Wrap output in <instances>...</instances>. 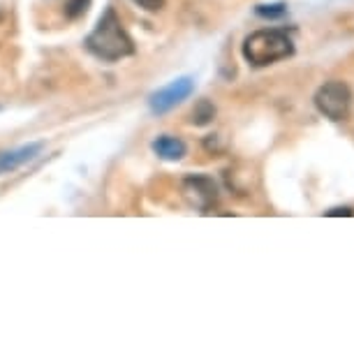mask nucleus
I'll return each mask as SVG.
<instances>
[{
    "mask_svg": "<svg viewBox=\"0 0 354 354\" xmlns=\"http://www.w3.org/2000/svg\"><path fill=\"white\" fill-rule=\"evenodd\" d=\"M42 149H44L42 142H32V144L19 146V149L3 151L0 153V174L15 171L19 167H24L26 162H30V160H35L39 153H42Z\"/></svg>",
    "mask_w": 354,
    "mask_h": 354,
    "instance_id": "obj_6",
    "label": "nucleus"
},
{
    "mask_svg": "<svg viewBox=\"0 0 354 354\" xmlns=\"http://www.w3.org/2000/svg\"><path fill=\"white\" fill-rule=\"evenodd\" d=\"M257 17L262 19H283L287 15V5L285 3H276V5H257L255 8Z\"/></svg>",
    "mask_w": 354,
    "mask_h": 354,
    "instance_id": "obj_9",
    "label": "nucleus"
},
{
    "mask_svg": "<svg viewBox=\"0 0 354 354\" xmlns=\"http://www.w3.org/2000/svg\"><path fill=\"white\" fill-rule=\"evenodd\" d=\"M135 5H139L146 12H160L167 5V0H132Z\"/></svg>",
    "mask_w": 354,
    "mask_h": 354,
    "instance_id": "obj_11",
    "label": "nucleus"
},
{
    "mask_svg": "<svg viewBox=\"0 0 354 354\" xmlns=\"http://www.w3.org/2000/svg\"><path fill=\"white\" fill-rule=\"evenodd\" d=\"M243 58L255 68H266V65L280 63L285 58L294 56V42L287 35V30L280 28H262L250 32L243 39Z\"/></svg>",
    "mask_w": 354,
    "mask_h": 354,
    "instance_id": "obj_2",
    "label": "nucleus"
},
{
    "mask_svg": "<svg viewBox=\"0 0 354 354\" xmlns=\"http://www.w3.org/2000/svg\"><path fill=\"white\" fill-rule=\"evenodd\" d=\"M213 118H216V106L209 100H199L195 104V109H192V125H197V128H204V125H209Z\"/></svg>",
    "mask_w": 354,
    "mask_h": 354,
    "instance_id": "obj_8",
    "label": "nucleus"
},
{
    "mask_svg": "<svg viewBox=\"0 0 354 354\" xmlns=\"http://www.w3.org/2000/svg\"><path fill=\"white\" fill-rule=\"evenodd\" d=\"M91 0H68V5H65V17L68 19H79L86 15V10H88Z\"/></svg>",
    "mask_w": 354,
    "mask_h": 354,
    "instance_id": "obj_10",
    "label": "nucleus"
},
{
    "mask_svg": "<svg viewBox=\"0 0 354 354\" xmlns=\"http://www.w3.org/2000/svg\"><path fill=\"white\" fill-rule=\"evenodd\" d=\"M324 216H329V218H340V216H347V218H352V216H354V209H350V206H338V209H331V211H326Z\"/></svg>",
    "mask_w": 354,
    "mask_h": 354,
    "instance_id": "obj_12",
    "label": "nucleus"
},
{
    "mask_svg": "<svg viewBox=\"0 0 354 354\" xmlns=\"http://www.w3.org/2000/svg\"><path fill=\"white\" fill-rule=\"evenodd\" d=\"M151 149L158 158L169 160V162H176V160H183L185 156H188V146H185L183 139L171 137V135L158 137L156 142L151 144Z\"/></svg>",
    "mask_w": 354,
    "mask_h": 354,
    "instance_id": "obj_7",
    "label": "nucleus"
},
{
    "mask_svg": "<svg viewBox=\"0 0 354 354\" xmlns=\"http://www.w3.org/2000/svg\"><path fill=\"white\" fill-rule=\"evenodd\" d=\"M315 102L317 111L329 121H345L350 116L352 109V88L340 79H331V82L322 84L315 91Z\"/></svg>",
    "mask_w": 354,
    "mask_h": 354,
    "instance_id": "obj_3",
    "label": "nucleus"
},
{
    "mask_svg": "<svg viewBox=\"0 0 354 354\" xmlns=\"http://www.w3.org/2000/svg\"><path fill=\"white\" fill-rule=\"evenodd\" d=\"M185 195H188L195 206H199L202 211L211 209L213 204L218 202V188L213 183V178L209 176H188L183 183Z\"/></svg>",
    "mask_w": 354,
    "mask_h": 354,
    "instance_id": "obj_5",
    "label": "nucleus"
},
{
    "mask_svg": "<svg viewBox=\"0 0 354 354\" xmlns=\"http://www.w3.org/2000/svg\"><path fill=\"white\" fill-rule=\"evenodd\" d=\"M195 91V82L190 77H181V79H174L171 84H167L165 88L156 91L149 100L151 111L153 113H167L171 111L176 104H181L183 100H188Z\"/></svg>",
    "mask_w": 354,
    "mask_h": 354,
    "instance_id": "obj_4",
    "label": "nucleus"
},
{
    "mask_svg": "<svg viewBox=\"0 0 354 354\" xmlns=\"http://www.w3.org/2000/svg\"><path fill=\"white\" fill-rule=\"evenodd\" d=\"M86 49L104 63H118L135 53V42L128 35V30L123 28L121 17L116 15L113 8L104 10L97 26L86 37Z\"/></svg>",
    "mask_w": 354,
    "mask_h": 354,
    "instance_id": "obj_1",
    "label": "nucleus"
}]
</instances>
